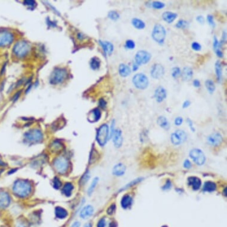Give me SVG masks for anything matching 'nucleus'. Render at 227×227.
I'll use <instances>...</instances> for the list:
<instances>
[{"instance_id":"obj_58","label":"nucleus","mask_w":227,"mask_h":227,"mask_svg":"<svg viewBox=\"0 0 227 227\" xmlns=\"http://www.w3.org/2000/svg\"><path fill=\"white\" fill-rule=\"evenodd\" d=\"M20 93H21V91L18 92L17 93H16V94L14 95V96L13 98V101H17V100L18 99V97H19V96H20Z\"/></svg>"},{"instance_id":"obj_1","label":"nucleus","mask_w":227,"mask_h":227,"mask_svg":"<svg viewBox=\"0 0 227 227\" xmlns=\"http://www.w3.org/2000/svg\"><path fill=\"white\" fill-rule=\"evenodd\" d=\"M32 190L31 184L29 181L24 180H17L13 186V192L18 197H26L30 193Z\"/></svg>"},{"instance_id":"obj_60","label":"nucleus","mask_w":227,"mask_h":227,"mask_svg":"<svg viewBox=\"0 0 227 227\" xmlns=\"http://www.w3.org/2000/svg\"><path fill=\"white\" fill-rule=\"evenodd\" d=\"M71 227H80V223L78 222H75L73 224Z\"/></svg>"},{"instance_id":"obj_50","label":"nucleus","mask_w":227,"mask_h":227,"mask_svg":"<svg viewBox=\"0 0 227 227\" xmlns=\"http://www.w3.org/2000/svg\"><path fill=\"white\" fill-rule=\"evenodd\" d=\"M186 121H187V124H188V125H189V126L190 130H191L192 132H194L195 131V129H194V127H193V124L192 120H191L190 118H187Z\"/></svg>"},{"instance_id":"obj_41","label":"nucleus","mask_w":227,"mask_h":227,"mask_svg":"<svg viewBox=\"0 0 227 227\" xmlns=\"http://www.w3.org/2000/svg\"><path fill=\"white\" fill-rule=\"evenodd\" d=\"M181 70L179 67H175L172 69V76L174 78H177L178 77L181 76Z\"/></svg>"},{"instance_id":"obj_43","label":"nucleus","mask_w":227,"mask_h":227,"mask_svg":"<svg viewBox=\"0 0 227 227\" xmlns=\"http://www.w3.org/2000/svg\"><path fill=\"white\" fill-rule=\"evenodd\" d=\"M192 48L194 51H199L202 49V46H201V45L199 43H198L197 42H194L192 44Z\"/></svg>"},{"instance_id":"obj_55","label":"nucleus","mask_w":227,"mask_h":227,"mask_svg":"<svg viewBox=\"0 0 227 227\" xmlns=\"http://www.w3.org/2000/svg\"><path fill=\"white\" fill-rule=\"evenodd\" d=\"M190 104H191V102L189 100L185 101L183 104V108L184 109V108H188L190 105Z\"/></svg>"},{"instance_id":"obj_38","label":"nucleus","mask_w":227,"mask_h":227,"mask_svg":"<svg viewBox=\"0 0 227 227\" xmlns=\"http://www.w3.org/2000/svg\"><path fill=\"white\" fill-rule=\"evenodd\" d=\"M108 17L112 20H117L120 18V14L115 11H110L108 14Z\"/></svg>"},{"instance_id":"obj_45","label":"nucleus","mask_w":227,"mask_h":227,"mask_svg":"<svg viewBox=\"0 0 227 227\" xmlns=\"http://www.w3.org/2000/svg\"><path fill=\"white\" fill-rule=\"evenodd\" d=\"M53 185L54 187L56 189H58L61 186V182L58 178H55L54 180L53 181Z\"/></svg>"},{"instance_id":"obj_39","label":"nucleus","mask_w":227,"mask_h":227,"mask_svg":"<svg viewBox=\"0 0 227 227\" xmlns=\"http://www.w3.org/2000/svg\"><path fill=\"white\" fill-rule=\"evenodd\" d=\"M151 5L152 8L155 9L160 10L165 7V4L160 1H153L152 2Z\"/></svg>"},{"instance_id":"obj_28","label":"nucleus","mask_w":227,"mask_h":227,"mask_svg":"<svg viewBox=\"0 0 227 227\" xmlns=\"http://www.w3.org/2000/svg\"><path fill=\"white\" fill-rule=\"evenodd\" d=\"M157 123L161 128L165 130H168L169 129V123L166 118L163 116H159L157 118Z\"/></svg>"},{"instance_id":"obj_51","label":"nucleus","mask_w":227,"mask_h":227,"mask_svg":"<svg viewBox=\"0 0 227 227\" xmlns=\"http://www.w3.org/2000/svg\"><path fill=\"white\" fill-rule=\"evenodd\" d=\"M115 205H112L111 206L109 207L108 211H107V213L108 215H112L113 214L114 211H115Z\"/></svg>"},{"instance_id":"obj_32","label":"nucleus","mask_w":227,"mask_h":227,"mask_svg":"<svg viewBox=\"0 0 227 227\" xmlns=\"http://www.w3.org/2000/svg\"><path fill=\"white\" fill-rule=\"evenodd\" d=\"M217 189V186L215 183L212 182V181H206L205 183L203 185V190L205 192H214Z\"/></svg>"},{"instance_id":"obj_57","label":"nucleus","mask_w":227,"mask_h":227,"mask_svg":"<svg viewBox=\"0 0 227 227\" xmlns=\"http://www.w3.org/2000/svg\"><path fill=\"white\" fill-rule=\"evenodd\" d=\"M99 106H100L101 107H102V108H105V106H106V102H105V101L104 99H101L99 100Z\"/></svg>"},{"instance_id":"obj_44","label":"nucleus","mask_w":227,"mask_h":227,"mask_svg":"<svg viewBox=\"0 0 227 227\" xmlns=\"http://www.w3.org/2000/svg\"><path fill=\"white\" fill-rule=\"evenodd\" d=\"M207 20H208V22L209 23V24L213 28H214L215 27V21L214 20V17L211 15V14H209L207 16Z\"/></svg>"},{"instance_id":"obj_47","label":"nucleus","mask_w":227,"mask_h":227,"mask_svg":"<svg viewBox=\"0 0 227 227\" xmlns=\"http://www.w3.org/2000/svg\"><path fill=\"white\" fill-rule=\"evenodd\" d=\"M183 119L182 117H177L175 119V121H174V124L176 125V126H180L182 123H183Z\"/></svg>"},{"instance_id":"obj_36","label":"nucleus","mask_w":227,"mask_h":227,"mask_svg":"<svg viewBox=\"0 0 227 227\" xmlns=\"http://www.w3.org/2000/svg\"><path fill=\"white\" fill-rule=\"evenodd\" d=\"M189 23L184 20H180L176 24L175 27L178 29H186L189 27Z\"/></svg>"},{"instance_id":"obj_37","label":"nucleus","mask_w":227,"mask_h":227,"mask_svg":"<svg viewBox=\"0 0 227 227\" xmlns=\"http://www.w3.org/2000/svg\"><path fill=\"white\" fill-rule=\"evenodd\" d=\"M98 181H99V179L98 177H96L93 180V181H92V183H91V184H90V186L88 189L87 193H88L89 195H91L92 193L93 192V191H94V190H95V187L98 184Z\"/></svg>"},{"instance_id":"obj_49","label":"nucleus","mask_w":227,"mask_h":227,"mask_svg":"<svg viewBox=\"0 0 227 227\" xmlns=\"http://www.w3.org/2000/svg\"><path fill=\"white\" fill-rule=\"evenodd\" d=\"M196 20L197 22H199L200 24H204L205 21V18L203 16L200 15V16H198L196 17Z\"/></svg>"},{"instance_id":"obj_22","label":"nucleus","mask_w":227,"mask_h":227,"mask_svg":"<svg viewBox=\"0 0 227 227\" xmlns=\"http://www.w3.org/2000/svg\"><path fill=\"white\" fill-rule=\"evenodd\" d=\"M101 117V113L99 109L96 108L92 110L88 116V120L90 122L95 123L98 121Z\"/></svg>"},{"instance_id":"obj_62","label":"nucleus","mask_w":227,"mask_h":227,"mask_svg":"<svg viewBox=\"0 0 227 227\" xmlns=\"http://www.w3.org/2000/svg\"><path fill=\"white\" fill-rule=\"evenodd\" d=\"M17 227H25V226H23V224H20V225H18V226Z\"/></svg>"},{"instance_id":"obj_27","label":"nucleus","mask_w":227,"mask_h":227,"mask_svg":"<svg viewBox=\"0 0 227 227\" xmlns=\"http://www.w3.org/2000/svg\"><path fill=\"white\" fill-rule=\"evenodd\" d=\"M132 197L130 195L126 194L123 197L121 201V205L123 208L127 209L132 205Z\"/></svg>"},{"instance_id":"obj_33","label":"nucleus","mask_w":227,"mask_h":227,"mask_svg":"<svg viewBox=\"0 0 227 227\" xmlns=\"http://www.w3.org/2000/svg\"><path fill=\"white\" fill-rule=\"evenodd\" d=\"M73 189H74V187H73V184L70 183H67L64 185V186L63 189V193L66 196L69 197L72 195Z\"/></svg>"},{"instance_id":"obj_10","label":"nucleus","mask_w":227,"mask_h":227,"mask_svg":"<svg viewBox=\"0 0 227 227\" xmlns=\"http://www.w3.org/2000/svg\"><path fill=\"white\" fill-rule=\"evenodd\" d=\"M187 140V135L182 130H177L171 136V142L174 145H179L186 142Z\"/></svg>"},{"instance_id":"obj_54","label":"nucleus","mask_w":227,"mask_h":227,"mask_svg":"<svg viewBox=\"0 0 227 227\" xmlns=\"http://www.w3.org/2000/svg\"><path fill=\"white\" fill-rule=\"evenodd\" d=\"M193 84L195 87H200V82L198 79H195L193 81Z\"/></svg>"},{"instance_id":"obj_19","label":"nucleus","mask_w":227,"mask_h":227,"mask_svg":"<svg viewBox=\"0 0 227 227\" xmlns=\"http://www.w3.org/2000/svg\"><path fill=\"white\" fill-rule=\"evenodd\" d=\"M201 180L196 177H190L188 178V184L194 190H197L201 186Z\"/></svg>"},{"instance_id":"obj_25","label":"nucleus","mask_w":227,"mask_h":227,"mask_svg":"<svg viewBox=\"0 0 227 227\" xmlns=\"http://www.w3.org/2000/svg\"><path fill=\"white\" fill-rule=\"evenodd\" d=\"M118 72L120 75L123 77H126L129 76L132 72L130 67L125 64H121L119 66Z\"/></svg>"},{"instance_id":"obj_12","label":"nucleus","mask_w":227,"mask_h":227,"mask_svg":"<svg viewBox=\"0 0 227 227\" xmlns=\"http://www.w3.org/2000/svg\"><path fill=\"white\" fill-rule=\"evenodd\" d=\"M25 138L30 142H39L43 139L42 132L37 129H33L24 135Z\"/></svg>"},{"instance_id":"obj_4","label":"nucleus","mask_w":227,"mask_h":227,"mask_svg":"<svg viewBox=\"0 0 227 227\" xmlns=\"http://www.w3.org/2000/svg\"><path fill=\"white\" fill-rule=\"evenodd\" d=\"M133 83L138 89L145 90L149 85L148 77L143 73H138L133 77Z\"/></svg>"},{"instance_id":"obj_35","label":"nucleus","mask_w":227,"mask_h":227,"mask_svg":"<svg viewBox=\"0 0 227 227\" xmlns=\"http://www.w3.org/2000/svg\"><path fill=\"white\" fill-rule=\"evenodd\" d=\"M205 86L209 93L212 94L215 90V85L211 80H206L205 81Z\"/></svg>"},{"instance_id":"obj_46","label":"nucleus","mask_w":227,"mask_h":227,"mask_svg":"<svg viewBox=\"0 0 227 227\" xmlns=\"http://www.w3.org/2000/svg\"><path fill=\"white\" fill-rule=\"evenodd\" d=\"M106 227V220L105 218H101L98 224V226L97 227Z\"/></svg>"},{"instance_id":"obj_40","label":"nucleus","mask_w":227,"mask_h":227,"mask_svg":"<svg viewBox=\"0 0 227 227\" xmlns=\"http://www.w3.org/2000/svg\"><path fill=\"white\" fill-rule=\"evenodd\" d=\"M142 179H143L142 178H136V179L134 180L133 181H131L130 183H129V184H127L126 186H125L123 188L122 190H126V189H128V188H129V187H132V186H133L134 185H136V184H138V183H139V182H140V181L142 180Z\"/></svg>"},{"instance_id":"obj_56","label":"nucleus","mask_w":227,"mask_h":227,"mask_svg":"<svg viewBox=\"0 0 227 227\" xmlns=\"http://www.w3.org/2000/svg\"><path fill=\"white\" fill-rule=\"evenodd\" d=\"M24 2V4L27 5L28 6H32V7L34 6L36 4V3L34 1H25Z\"/></svg>"},{"instance_id":"obj_24","label":"nucleus","mask_w":227,"mask_h":227,"mask_svg":"<svg viewBox=\"0 0 227 227\" xmlns=\"http://www.w3.org/2000/svg\"><path fill=\"white\" fill-rule=\"evenodd\" d=\"M222 45L223 44L218 40L217 38L215 36L214 38L213 47H214V50L215 52L216 55L220 58H223L224 56V54L221 50V48Z\"/></svg>"},{"instance_id":"obj_61","label":"nucleus","mask_w":227,"mask_h":227,"mask_svg":"<svg viewBox=\"0 0 227 227\" xmlns=\"http://www.w3.org/2000/svg\"><path fill=\"white\" fill-rule=\"evenodd\" d=\"M84 227H92V225L90 224H87L85 225Z\"/></svg>"},{"instance_id":"obj_18","label":"nucleus","mask_w":227,"mask_h":227,"mask_svg":"<svg viewBox=\"0 0 227 227\" xmlns=\"http://www.w3.org/2000/svg\"><path fill=\"white\" fill-rule=\"evenodd\" d=\"M10 203V197L8 193L4 192H0V208H5Z\"/></svg>"},{"instance_id":"obj_15","label":"nucleus","mask_w":227,"mask_h":227,"mask_svg":"<svg viewBox=\"0 0 227 227\" xmlns=\"http://www.w3.org/2000/svg\"><path fill=\"white\" fill-rule=\"evenodd\" d=\"M167 96V92L166 89L161 86H158L155 90L154 97L157 102H162Z\"/></svg>"},{"instance_id":"obj_7","label":"nucleus","mask_w":227,"mask_h":227,"mask_svg":"<svg viewBox=\"0 0 227 227\" xmlns=\"http://www.w3.org/2000/svg\"><path fill=\"white\" fill-rule=\"evenodd\" d=\"M151 58V54L149 52L144 50H140L135 55V63L139 66L142 64H146L150 61Z\"/></svg>"},{"instance_id":"obj_63","label":"nucleus","mask_w":227,"mask_h":227,"mask_svg":"<svg viewBox=\"0 0 227 227\" xmlns=\"http://www.w3.org/2000/svg\"><path fill=\"white\" fill-rule=\"evenodd\" d=\"M166 227V226H163V227Z\"/></svg>"},{"instance_id":"obj_16","label":"nucleus","mask_w":227,"mask_h":227,"mask_svg":"<svg viewBox=\"0 0 227 227\" xmlns=\"http://www.w3.org/2000/svg\"><path fill=\"white\" fill-rule=\"evenodd\" d=\"M113 143L116 148H120L123 144V137L122 133L120 129H117L114 130L112 134Z\"/></svg>"},{"instance_id":"obj_29","label":"nucleus","mask_w":227,"mask_h":227,"mask_svg":"<svg viewBox=\"0 0 227 227\" xmlns=\"http://www.w3.org/2000/svg\"><path fill=\"white\" fill-rule=\"evenodd\" d=\"M215 73L217 75V80L218 82H221L222 77H223V67L220 61H217L215 63Z\"/></svg>"},{"instance_id":"obj_3","label":"nucleus","mask_w":227,"mask_h":227,"mask_svg":"<svg viewBox=\"0 0 227 227\" xmlns=\"http://www.w3.org/2000/svg\"><path fill=\"white\" fill-rule=\"evenodd\" d=\"M109 127L107 124L102 125L98 130L96 133V141L100 146H104L108 139Z\"/></svg>"},{"instance_id":"obj_42","label":"nucleus","mask_w":227,"mask_h":227,"mask_svg":"<svg viewBox=\"0 0 227 227\" xmlns=\"http://www.w3.org/2000/svg\"><path fill=\"white\" fill-rule=\"evenodd\" d=\"M126 47L129 50H133L136 47V44L133 41L130 39L126 42Z\"/></svg>"},{"instance_id":"obj_13","label":"nucleus","mask_w":227,"mask_h":227,"mask_svg":"<svg viewBox=\"0 0 227 227\" xmlns=\"http://www.w3.org/2000/svg\"><path fill=\"white\" fill-rule=\"evenodd\" d=\"M165 73V69L162 65L160 64H155L151 71V75L154 79H159Z\"/></svg>"},{"instance_id":"obj_59","label":"nucleus","mask_w":227,"mask_h":227,"mask_svg":"<svg viewBox=\"0 0 227 227\" xmlns=\"http://www.w3.org/2000/svg\"><path fill=\"white\" fill-rule=\"evenodd\" d=\"M138 69H139V66L137 65L136 63H134L133 64V70L134 72H136V71H137L138 70Z\"/></svg>"},{"instance_id":"obj_23","label":"nucleus","mask_w":227,"mask_h":227,"mask_svg":"<svg viewBox=\"0 0 227 227\" xmlns=\"http://www.w3.org/2000/svg\"><path fill=\"white\" fill-rule=\"evenodd\" d=\"M94 209L90 205H87L83 208L80 212V217L83 219H87L91 217L93 214Z\"/></svg>"},{"instance_id":"obj_2","label":"nucleus","mask_w":227,"mask_h":227,"mask_svg":"<svg viewBox=\"0 0 227 227\" xmlns=\"http://www.w3.org/2000/svg\"><path fill=\"white\" fill-rule=\"evenodd\" d=\"M166 32L165 27L160 24H156L153 29L152 37L159 44H163L166 38Z\"/></svg>"},{"instance_id":"obj_11","label":"nucleus","mask_w":227,"mask_h":227,"mask_svg":"<svg viewBox=\"0 0 227 227\" xmlns=\"http://www.w3.org/2000/svg\"><path fill=\"white\" fill-rule=\"evenodd\" d=\"M14 39L12 33L6 30H0V47L10 45Z\"/></svg>"},{"instance_id":"obj_8","label":"nucleus","mask_w":227,"mask_h":227,"mask_svg":"<svg viewBox=\"0 0 227 227\" xmlns=\"http://www.w3.org/2000/svg\"><path fill=\"white\" fill-rule=\"evenodd\" d=\"M54 165L58 172L60 174H64L68 169L69 163L66 157L60 156L55 159L54 162Z\"/></svg>"},{"instance_id":"obj_52","label":"nucleus","mask_w":227,"mask_h":227,"mask_svg":"<svg viewBox=\"0 0 227 227\" xmlns=\"http://www.w3.org/2000/svg\"><path fill=\"white\" fill-rule=\"evenodd\" d=\"M172 186V184L171 183V181L169 180H168L166 182V184L164 185V186L162 187L163 190H168L169 189L171 188V187Z\"/></svg>"},{"instance_id":"obj_14","label":"nucleus","mask_w":227,"mask_h":227,"mask_svg":"<svg viewBox=\"0 0 227 227\" xmlns=\"http://www.w3.org/2000/svg\"><path fill=\"white\" fill-rule=\"evenodd\" d=\"M223 138L221 135L219 133H215L208 136L207 139L209 145L213 146H220L223 142Z\"/></svg>"},{"instance_id":"obj_20","label":"nucleus","mask_w":227,"mask_h":227,"mask_svg":"<svg viewBox=\"0 0 227 227\" xmlns=\"http://www.w3.org/2000/svg\"><path fill=\"white\" fill-rule=\"evenodd\" d=\"M181 76L184 81H190L193 76V69L189 67H185L181 72Z\"/></svg>"},{"instance_id":"obj_26","label":"nucleus","mask_w":227,"mask_h":227,"mask_svg":"<svg viewBox=\"0 0 227 227\" xmlns=\"http://www.w3.org/2000/svg\"><path fill=\"white\" fill-rule=\"evenodd\" d=\"M126 172V166L122 163H118L114 166L112 173L116 176H122Z\"/></svg>"},{"instance_id":"obj_53","label":"nucleus","mask_w":227,"mask_h":227,"mask_svg":"<svg viewBox=\"0 0 227 227\" xmlns=\"http://www.w3.org/2000/svg\"><path fill=\"white\" fill-rule=\"evenodd\" d=\"M184 167L185 168H187V169H189L191 167V162H190V160H189L188 159L186 160L184 162Z\"/></svg>"},{"instance_id":"obj_30","label":"nucleus","mask_w":227,"mask_h":227,"mask_svg":"<svg viewBox=\"0 0 227 227\" xmlns=\"http://www.w3.org/2000/svg\"><path fill=\"white\" fill-rule=\"evenodd\" d=\"M132 24L136 29L139 30L143 29L146 26L145 22L138 18H133L132 20Z\"/></svg>"},{"instance_id":"obj_34","label":"nucleus","mask_w":227,"mask_h":227,"mask_svg":"<svg viewBox=\"0 0 227 227\" xmlns=\"http://www.w3.org/2000/svg\"><path fill=\"white\" fill-rule=\"evenodd\" d=\"M90 67L92 69L94 70H96L99 69L101 66V61L99 58L97 57H93L91 59L90 62Z\"/></svg>"},{"instance_id":"obj_21","label":"nucleus","mask_w":227,"mask_h":227,"mask_svg":"<svg viewBox=\"0 0 227 227\" xmlns=\"http://www.w3.org/2000/svg\"><path fill=\"white\" fill-rule=\"evenodd\" d=\"M177 13L171 11H165L162 15L163 20L169 24L172 23L177 18Z\"/></svg>"},{"instance_id":"obj_48","label":"nucleus","mask_w":227,"mask_h":227,"mask_svg":"<svg viewBox=\"0 0 227 227\" xmlns=\"http://www.w3.org/2000/svg\"><path fill=\"white\" fill-rule=\"evenodd\" d=\"M89 177H90V175H89V174L87 173V172L86 173V174L83 175V178H82L81 180V183H82L83 184H84L85 183H86V182L89 180Z\"/></svg>"},{"instance_id":"obj_9","label":"nucleus","mask_w":227,"mask_h":227,"mask_svg":"<svg viewBox=\"0 0 227 227\" xmlns=\"http://www.w3.org/2000/svg\"><path fill=\"white\" fill-rule=\"evenodd\" d=\"M190 157L198 165H203L206 160L205 155L203 152L199 149H194L190 152Z\"/></svg>"},{"instance_id":"obj_5","label":"nucleus","mask_w":227,"mask_h":227,"mask_svg":"<svg viewBox=\"0 0 227 227\" xmlns=\"http://www.w3.org/2000/svg\"><path fill=\"white\" fill-rule=\"evenodd\" d=\"M30 46L29 44L25 41L18 42L13 48V52L16 56L22 58L26 56L29 52Z\"/></svg>"},{"instance_id":"obj_6","label":"nucleus","mask_w":227,"mask_h":227,"mask_svg":"<svg viewBox=\"0 0 227 227\" xmlns=\"http://www.w3.org/2000/svg\"><path fill=\"white\" fill-rule=\"evenodd\" d=\"M67 76V72L65 69H57L52 73L50 78V83L52 84H57L63 82Z\"/></svg>"},{"instance_id":"obj_17","label":"nucleus","mask_w":227,"mask_h":227,"mask_svg":"<svg viewBox=\"0 0 227 227\" xmlns=\"http://www.w3.org/2000/svg\"><path fill=\"white\" fill-rule=\"evenodd\" d=\"M99 43L105 54H108L109 55L112 54L114 51V46L111 42L108 41H99Z\"/></svg>"},{"instance_id":"obj_31","label":"nucleus","mask_w":227,"mask_h":227,"mask_svg":"<svg viewBox=\"0 0 227 227\" xmlns=\"http://www.w3.org/2000/svg\"><path fill=\"white\" fill-rule=\"evenodd\" d=\"M55 214L56 217L59 219H64L67 215V211L61 207H57L55 209Z\"/></svg>"}]
</instances>
